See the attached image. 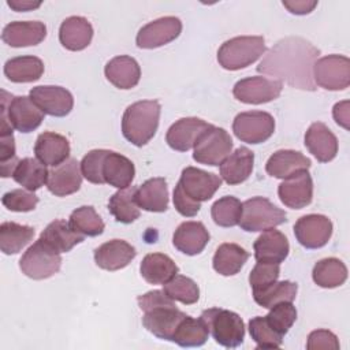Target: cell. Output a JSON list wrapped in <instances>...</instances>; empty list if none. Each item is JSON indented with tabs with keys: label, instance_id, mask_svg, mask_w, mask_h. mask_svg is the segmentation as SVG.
<instances>
[{
	"label": "cell",
	"instance_id": "33",
	"mask_svg": "<svg viewBox=\"0 0 350 350\" xmlns=\"http://www.w3.org/2000/svg\"><path fill=\"white\" fill-rule=\"evenodd\" d=\"M141 276L150 284H164L179 272L178 265L163 253H149L139 265Z\"/></svg>",
	"mask_w": 350,
	"mask_h": 350
},
{
	"label": "cell",
	"instance_id": "8",
	"mask_svg": "<svg viewBox=\"0 0 350 350\" xmlns=\"http://www.w3.org/2000/svg\"><path fill=\"white\" fill-rule=\"evenodd\" d=\"M232 139L230 134L216 126H211L197 141L193 159L200 164L219 165L231 153Z\"/></svg>",
	"mask_w": 350,
	"mask_h": 350
},
{
	"label": "cell",
	"instance_id": "53",
	"mask_svg": "<svg viewBox=\"0 0 350 350\" xmlns=\"http://www.w3.org/2000/svg\"><path fill=\"white\" fill-rule=\"evenodd\" d=\"M283 5L295 15H305L313 11L317 5V1H308V0H295V1H283Z\"/></svg>",
	"mask_w": 350,
	"mask_h": 350
},
{
	"label": "cell",
	"instance_id": "16",
	"mask_svg": "<svg viewBox=\"0 0 350 350\" xmlns=\"http://www.w3.org/2000/svg\"><path fill=\"white\" fill-rule=\"evenodd\" d=\"M179 186L187 197L197 202L208 201L221 186V178L196 167H186L182 171Z\"/></svg>",
	"mask_w": 350,
	"mask_h": 350
},
{
	"label": "cell",
	"instance_id": "36",
	"mask_svg": "<svg viewBox=\"0 0 350 350\" xmlns=\"http://www.w3.org/2000/svg\"><path fill=\"white\" fill-rule=\"evenodd\" d=\"M49 171L40 160L33 157H25L16 164L12 178L16 183L23 186L29 191H36L46 185Z\"/></svg>",
	"mask_w": 350,
	"mask_h": 350
},
{
	"label": "cell",
	"instance_id": "26",
	"mask_svg": "<svg viewBox=\"0 0 350 350\" xmlns=\"http://www.w3.org/2000/svg\"><path fill=\"white\" fill-rule=\"evenodd\" d=\"M104 74L113 86L127 90L137 86L139 82L141 68L134 57L120 55L115 56L105 64Z\"/></svg>",
	"mask_w": 350,
	"mask_h": 350
},
{
	"label": "cell",
	"instance_id": "51",
	"mask_svg": "<svg viewBox=\"0 0 350 350\" xmlns=\"http://www.w3.org/2000/svg\"><path fill=\"white\" fill-rule=\"evenodd\" d=\"M174 205H175V209L185 217L196 216L201 208V202H197L190 197H187L182 190V187L179 186V183L174 189Z\"/></svg>",
	"mask_w": 350,
	"mask_h": 350
},
{
	"label": "cell",
	"instance_id": "43",
	"mask_svg": "<svg viewBox=\"0 0 350 350\" xmlns=\"http://www.w3.org/2000/svg\"><path fill=\"white\" fill-rule=\"evenodd\" d=\"M164 293L174 301H179L185 305L196 304L200 298V288L197 283L183 275H175L164 284Z\"/></svg>",
	"mask_w": 350,
	"mask_h": 350
},
{
	"label": "cell",
	"instance_id": "40",
	"mask_svg": "<svg viewBox=\"0 0 350 350\" xmlns=\"http://www.w3.org/2000/svg\"><path fill=\"white\" fill-rule=\"evenodd\" d=\"M209 336V329L205 321L200 319H193L189 314L179 323L172 342L182 347H198L202 346Z\"/></svg>",
	"mask_w": 350,
	"mask_h": 350
},
{
	"label": "cell",
	"instance_id": "45",
	"mask_svg": "<svg viewBox=\"0 0 350 350\" xmlns=\"http://www.w3.org/2000/svg\"><path fill=\"white\" fill-rule=\"evenodd\" d=\"M249 332L256 342V349H278L282 346L283 336L269 327L265 316L253 317L249 321Z\"/></svg>",
	"mask_w": 350,
	"mask_h": 350
},
{
	"label": "cell",
	"instance_id": "20",
	"mask_svg": "<svg viewBox=\"0 0 350 350\" xmlns=\"http://www.w3.org/2000/svg\"><path fill=\"white\" fill-rule=\"evenodd\" d=\"M137 252L134 246L123 239H112L94 250V261L96 264L105 271H118L127 267Z\"/></svg>",
	"mask_w": 350,
	"mask_h": 350
},
{
	"label": "cell",
	"instance_id": "5",
	"mask_svg": "<svg viewBox=\"0 0 350 350\" xmlns=\"http://www.w3.org/2000/svg\"><path fill=\"white\" fill-rule=\"evenodd\" d=\"M287 221L283 209L273 205L265 197H253L242 202V213L239 227L247 232L265 231Z\"/></svg>",
	"mask_w": 350,
	"mask_h": 350
},
{
	"label": "cell",
	"instance_id": "21",
	"mask_svg": "<svg viewBox=\"0 0 350 350\" xmlns=\"http://www.w3.org/2000/svg\"><path fill=\"white\" fill-rule=\"evenodd\" d=\"M46 36V26L40 21H15L8 23L1 33L3 41L14 48L40 44Z\"/></svg>",
	"mask_w": 350,
	"mask_h": 350
},
{
	"label": "cell",
	"instance_id": "27",
	"mask_svg": "<svg viewBox=\"0 0 350 350\" xmlns=\"http://www.w3.org/2000/svg\"><path fill=\"white\" fill-rule=\"evenodd\" d=\"M93 38V27L83 16L66 18L59 29L60 44L68 51L85 49Z\"/></svg>",
	"mask_w": 350,
	"mask_h": 350
},
{
	"label": "cell",
	"instance_id": "49",
	"mask_svg": "<svg viewBox=\"0 0 350 350\" xmlns=\"http://www.w3.org/2000/svg\"><path fill=\"white\" fill-rule=\"evenodd\" d=\"M1 202L12 212H30L38 204V197L33 191L14 189L3 196Z\"/></svg>",
	"mask_w": 350,
	"mask_h": 350
},
{
	"label": "cell",
	"instance_id": "18",
	"mask_svg": "<svg viewBox=\"0 0 350 350\" xmlns=\"http://www.w3.org/2000/svg\"><path fill=\"white\" fill-rule=\"evenodd\" d=\"M211 126L200 118H182L168 129L165 141L174 150L187 152L196 146L200 137Z\"/></svg>",
	"mask_w": 350,
	"mask_h": 350
},
{
	"label": "cell",
	"instance_id": "22",
	"mask_svg": "<svg viewBox=\"0 0 350 350\" xmlns=\"http://www.w3.org/2000/svg\"><path fill=\"white\" fill-rule=\"evenodd\" d=\"M34 154L44 165L56 167L70 159V144L66 137L53 131H45L36 139Z\"/></svg>",
	"mask_w": 350,
	"mask_h": 350
},
{
	"label": "cell",
	"instance_id": "3",
	"mask_svg": "<svg viewBox=\"0 0 350 350\" xmlns=\"http://www.w3.org/2000/svg\"><path fill=\"white\" fill-rule=\"evenodd\" d=\"M265 52L261 36H239L221 44L217 51L219 64L230 71H237L253 64Z\"/></svg>",
	"mask_w": 350,
	"mask_h": 350
},
{
	"label": "cell",
	"instance_id": "31",
	"mask_svg": "<svg viewBox=\"0 0 350 350\" xmlns=\"http://www.w3.org/2000/svg\"><path fill=\"white\" fill-rule=\"evenodd\" d=\"M135 175L134 164L126 156L108 150L103 164L104 182L116 189H126L131 185Z\"/></svg>",
	"mask_w": 350,
	"mask_h": 350
},
{
	"label": "cell",
	"instance_id": "35",
	"mask_svg": "<svg viewBox=\"0 0 350 350\" xmlns=\"http://www.w3.org/2000/svg\"><path fill=\"white\" fill-rule=\"evenodd\" d=\"M249 258V253L237 243H221L213 256V269L223 276L237 275Z\"/></svg>",
	"mask_w": 350,
	"mask_h": 350
},
{
	"label": "cell",
	"instance_id": "47",
	"mask_svg": "<svg viewBox=\"0 0 350 350\" xmlns=\"http://www.w3.org/2000/svg\"><path fill=\"white\" fill-rule=\"evenodd\" d=\"M107 153H108L107 149H93L83 156L81 161V172H82V176L90 183H96V185L105 183L103 178V164Z\"/></svg>",
	"mask_w": 350,
	"mask_h": 350
},
{
	"label": "cell",
	"instance_id": "7",
	"mask_svg": "<svg viewBox=\"0 0 350 350\" xmlns=\"http://www.w3.org/2000/svg\"><path fill=\"white\" fill-rule=\"evenodd\" d=\"M1 111L7 113L12 127L21 133L36 130L42 123L45 115L30 97H14L5 90H1Z\"/></svg>",
	"mask_w": 350,
	"mask_h": 350
},
{
	"label": "cell",
	"instance_id": "12",
	"mask_svg": "<svg viewBox=\"0 0 350 350\" xmlns=\"http://www.w3.org/2000/svg\"><path fill=\"white\" fill-rule=\"evenodd\" d=\"M144 313V327L159 339L171 342L179 323L187 316L185 312L179 310L174 302L154 306L149 310H145Z\"/></svg>",
	"mask_w": 350,
	"mask_h": 350
},
{
	"label": "cell",
	"instance_id": "28",
	"mask_svg": "<svg viewBox=\"0 0 350 350\" xmlns=\"http://www.w3.org/2000/svg\"><path fill=\"white\" fill-rule=\"evenodd\" d=\"M310 164V160L301 152L291 149H280L276 150L268 159L265 164V171L268 175L273 178L286 179L298 171L309 170Z\"/></svg>",
	"mask_w": 350,
	"mask_h": 350
},
{
	"label": "cell",
	"instance_id": "19",
	"mask_svg": "<svg viewBox=\"0 0 350 350\" xmlns=\"http://www.w3.org/2000/svg\"><path fill=\"white\" fill-rule=\"evenodd\" d=\"M81 185L82 172L81 164L77 161V159H67L64 163L52 168L48 174L46 187L57 197H66L78 191Z\"/></svg>",
	"mask_w": 350,
	"mask_h": 350
},
{
	"label": "cell",
	"instance_id": "13",
	"mask_svg": "<svg viewBox=\"0 0 350 350\" xmlns=\"http://www.w3.org/2000/svg\"><path fill=\"white\" fill-rule=\"evenodd\" d=\"M294 234L304 247L319 249L328 243L332 235V223L324 215H305L294 224Z\"/></svg>",
	"mask_w": 350,
	"mask_h": 350
},
{
	"label": "cell",
	"instance_id": "14",
	"mask_svg": "<svg viewBox=\"0 0 350 350\" xmlns=\"http://www.w3.org/2000/svg\"><path fill=\"white\" fill-rule=\"evenodd\" d=\"M182 31V22L176 16H163L142 26L137 34V45L153 49L174 41Z\"/></svg>",
	"mask_w": 350,
	"mask_h": 350
},
{
	"label": "cell",
	"instance_id": "41",
	"mask_svg": "<svg viewBox=\"0 0 350 350\" xmlns=\"http://www.w3.org/2000/svg\"><path fill=\"white\" fill-rule=\"evenodd\" d=\"M297 290H298L297 283H293L290 280H283V282L276 280L268 287L253 293V298L260 306L271 309L272 306L282 302H293L295 299Z\"/></svg>",
	"mask_w": 350,
	"mask_h": 350
},
{
	"label": "cell",
	"instance_id": "37",
	"mask_svg": "<svg viewBox=\"0 0 350 350\" xmlns=\"http://www.w3.org/2000/svg\"><path fill=\"white\" fill-rule=\"evenodd\" d=\"M312 278L317 286L323 288H334L346 282L347 268L339 258H323L314 264Z\"/></svg>",
	"mask_w": 350,
	"mask_h": 350
},
{
	"label": "cell",
	"instance_id": "44",
	"mask_svg": "<svg viewBox=\"0 0 350 350\" xmlns=\"http://www.w3.org/2000/svg\"><path fill=\"white\" fill-rule=\"evenodd\" d=\"M242 213V204L232 196L219 198L211 208V216L215 224L220 227H234L239 223Z\"/></svg>",
	"mask_w": 350,
	"mask_h": 350
},
{
	"label": "cell",
	"instance_id": "48",
	"mask_svg": "<svg viewBox=\"0 0 350 350\" xmlns=\"http://www.w3.org/2000/svg\"><path fill=\"white\" fill-rule=\"evenodd\" d=\"M280 275V267L275 262H262L257 261L254 268L249 275V283L253 288V293L260 291L269 284L275 283Z\"/></svg>",
	"mask_w": 350,
	"mask_h": 350
},
{
	"label": "cell",
	"instance_id": "10",
	"mask_svg": "<svg viewBox=\"0 0 350 350\" xmlns=\"http://www.w3.org/2000/svg\"><path fill=\"white\" fill-rule=\"evenodd\" d=\"M232 131L238 139L246 144H261L275 131L273 116L264 111L241 112L232 122Z\"/></svg>",
	"mask_w": 350,
	"mask_h": 350
},
{
	"label": "cell",
	"instance_id": "50",
	"mask_svg": "<svg viewBox=\"0 0 350 350\" xmlns=\"http://www.w3.org/2000/svg\"><path fill=\"white\" fill-rule=\"evenodd\" d=\"M306 349L308 350H320V349L338 350L339 340H338L336 335L328 329H316L309 334Z\"/></svg>",
	"mask_w": 350,
	"mask_h": 350
},
{
	"label": "cell",
	"instance_id": "39",
	"mask_svg": "<svg viewBox=\"0 0 350 350\" xmlns=\"http://www.w3.org/2000/svg\"><path fill=\"white\" fill-rule=\"evenodd\" d=\"M33 227L4 221L0 226V249L4 254H16L33 239Z\"/></svg>",
	"mask_w": 350,
	"mask_h": 350
},
{
	"label": "cell",
	"instance_id": "24",
	"mask_svg": "<svg viewBox=\"0 0 350 350\" xmlns=\"http://www.w3.org/2000/svg\"><path fill=\"white\" fill-rule=\"evenodd\" d=\"M253 249L257 261L280 264L288 256L290 245L283 232L268 228L254 241Z\"/></svg>",
	"mask_w": 350,
	"mask_h": 350
},
{
	"label": "cell",
	"instance_id": "55",
	"mask_svg": "<svg viewBox=\"0 0 350 350\" xmlns=\"http://www.w3.org/2000/svg\"><path fill=\"white\" fill-rule=\"evenodd\" d=\"M7 4L18 12L22 11H30L34 8H38L41 5V1H33V0H8Z\"/></svg>",
	"mask_w": 350,
	"mask_h": 350
},
{
	"label": "cell",
	"instance_id": "52",
	"mask_svg": "<svg viewBox=\"0 0 350 350\" xmlns=\"http://www.w3.org/2000/svg\"><path fill=\"white\" fill-rule=\"evenodd\" d=\"M137 302H138V306L141 310H149L154 306H160V305H167V304H172L174 299H171L165 293L164 290H153V291H148L142 295H139L137 298Z\"/></svg>",
	"mask_w": 350,
	"mask_h": 350
},
{
	"label": "cell",
	"instance_id": "6",
	"mask_svg": "<svg viewBox=\"0 0 350 350\" xmlns=\"http://www.w3.org/2000/svg\"><path fill=\"white\" fill-rule=\"evenodd\" d=\"M62 267L60 253L51 249L40 238L23 253L19 260L22 273L34 280H42L53 276Z\"/></svg>",
	"mask_w": 350,
	"mask_h": 350
},
{
	"label": "cell",
	"instance_id": "54",
	"mask_svg": "<svg viewBox=\"0 0 350 350\" xmlns=\"http://www.w3.org/2000/svg\"><path fill=\"white\" fill-rule=\"evenodd\" d=\"M334 119L335 122L345 127V129H349V119H350V111H349V101H340V103H336L334 105Z\"/></svg>",
	"mask_w": 350,
	"mask_h": 350
},
{
	"label": "cell",
	"instance_id": "1",
	"mask_svg": "<svg viewBox=\"0 0 350 350\" xmlns=\"http://www.w3.org/2000/svg\"><path fill=\"white\" fill-rule=\"evenodd\" d=\"M320 51L301 37H286L278 41L257 66V71L284 81L287 85L314 90L313 64Z\"/></svg>",
	"mask_w": 350,
	"mask_h": 350
},
{
	"label": "cell",
	"instance_id": "23",
	"mask_svg": "<svg viewBox=\"0 0 350 350\" xmlns=\"http://www.w3.org/2000/svg\"><path fill=\"white\" fill-rule=\"evenodd\" d=\"M305 146L320 161L328 163L338 153V139L321 122H314L305 133Z\"/></svg>",
	"mask_w": 350,
	"mask_h": 350
},
{
	"label": "cell",
	"instance_id": "38",
	"mask_svg": "<svg viewBox=\"0 0 350 350\" xmlns=\"http://www.w3.org/2000/svg\"><path fill=\"white\" fill-rule=\"evenodd\" d=\"M137 187L129 186L126 189H119L108 201L109 213L116 221L123 224H130L139 217V206L135 202Z\"/></svg>",
	"mask_w": 350,
	"mask_h": 350
},
{
	"label": "cell",
	"instance_id": "46",
	"mask_svg": "<svg viewBox=\"0 0 350 350\" xmlns=\"http://www.w3.org/2000/svg\"><path fill=\"white\" fill-rule=\"evenodd\" d=\"M265 319L276 334L284 336L297 320V309L291 302H282L272 306Z\"/></svg>",
	"mask_w": 350,
	"mask_h": 350
},
{
	"label": "cell",
	"instance_id": "32",
	"mask_svg": "<svg viewBox=\"0 0 350 350\" xmlns=\"http://www.w3.org/2000/svg\"><path fill=\"white\" fill-rule=\"evenodd\" d=\"M85 235L75 232L70 224L62 219L51 221L41 232L40 239L57 253H67L83 241Z\"/></svg>",
	"mask_w": 350,
	"mask_h": 350
},
{
	"label": "cell",
	"instance_id": "17",
	"mask_svg": "<svg viewBox=\"0 0 350 350\" xmlns=\"http://www.w3.org/2000/svg\"><path fill=\"white\" fill-rule=\"evenodd\" d=\"M280 201L291 209H302L312 202L313 182L308 170L286 178L278 187Z\"/></svg>",
	"mask_w": 350,
	"mask_h": 350
},
{
	"label": "cell",
	"instance_id": "30",
	"mask_svg": "<svg viewBox=\"0 0 350 350\" xmlns=\"http://www.w3.org/2000/svg\"><path fill=\"white\" fill-rule=\"evenodd\" d=\"M135 202L148 212H165L168 208V189L164 178H150L135 190Z\"/></svg>",
	"mask_w": 350,
	"mask_h": 350
},
{
	"label": "cell",
	"instance_id": "4",
	"mask_svg": "<svg viewBox=\"0 0 350 350\" xmlns=\"http://www.w3.org/2000/svg\"><path fill=\"white\" fill-rule=\"evenodd\" d=\"M200 317L205 321L216 343L228 349H235L243 343L245 324L235 312L211 308L204 310Z\"/></svg>",
	"mask_w": 350,
	"mask_h": 350
},
{
	"label": "cell",
	"instance_id": "29",
	"mask_svg": "<svg viewBox=\"0 0 350 350\" xmlns=\"http://www.w3.org/2000/svg\"><path fill=\"white\" fill-rule=\"evenodd\" d=\"M253 163L254 153L246 146H241L220 164V178L228 185H239L250 176Z\"/></svg>",
	"mask_w": 350,
	"mask_h": 350
},
{
	"label": "cell",
	"instance_id": "15",
	"mask_svg": "<svg viewBox=\"0 0 350 350\" xmlns=\"http://www.w3.org/2000/svg\"><path fill=\"white\" fill-rule=\"evenodd\" d=\"M29 97L45 115L56 118L68 115L74 105L72 94L67 89L55 85L36 86L30 90Z\"/></svg>",
	"mask_w": 350,
	"mask_h": 350
},
{
	"label": "cell",
	"instance_id": "2",
	"mask_svg": "<svg viewBox=\"0 0 350 350\" xmlns=\"http://www.w3.org/2000/svg\"><path fill=\"white\" fill-rule=\"evenodd\" d=\"M160 104L156 100H142L129 105L122 118L123 137L135 146L148 144L157 131Z\"/></svg>",
	"mask_w": 350,
	"mask_h": 350
},
{
	"label": "cell",
	"instance_id": "34",
	"mask_svg": "<svg viewBox=\"0 0 350 350\" xmlns=\"http://www.w3.org/2000/svg\"><path fill=\"white\" fill-rule=\"evenodd\" d=\"M42 74L44 63L37 56H16L4 64V75L15 83L38 81Z\"/></svg>",
	"mask_w": 350,
	"mask_h": 350
},
{
	"label": "cell",
	"instance_id": "25",
	"mask_svg": "<svg viewBox=\"0 0 350 350\" xmlns=\"http://www.w3.org/2000/svg\"><path fill=\"white\" fill-rule=\"evenodd\" d=\"M209 238L211 235L201 221H185L175 230L172 243L179 252L196 256L205 249Z\"/></svg>",
	"mask_w": 350,
	"mask_h": 350
},
{
	"label": "cell",
	"instance_id": "9",
	"mask_svg": "<svg viewBox=\"0 0 350 350\" xmlns=\"http://www.w3.org/2000/svg\"><path fill=\"white\" fill-rule=\"evenodd\" d=\"M314 85L325 90H345L350 85V60L342 55H328L313 64Z\"/></svg>",
	"mask_w": 350,
	"mask_h": 350
},
{
	"label": "cell",
	"instance_id": "11",
	"mask_svg": "<svg viewBox=\"0 0 350 350\" xmlns=\"http://www.w3.org/2000/svg\"><path fill=\"white\" fill-rule=\"evenodd\" d=\"M282 89V82L256 75L238 81L234 85L232 94L238 101L245 104H264L278 98Z\"/></svg>",
	"mask_w": 350,
	"mask_h": 350
},
{
	"label": "cell",
	"instance_id": "42",
	"mask_svg": "<svg viewBox=\"0 0 350 350\" xmlns=\"http://www.w3.org/2000/svg\"><path fill=\"white\" fill-rule=\"evenodd\" d=\"M70 227L85 237H97L104 231V221L90 205H83L71 212L68 219Z\"/></svg>",
	"mask_w": 350,
	"mask_h": 350
}]
</instances>
